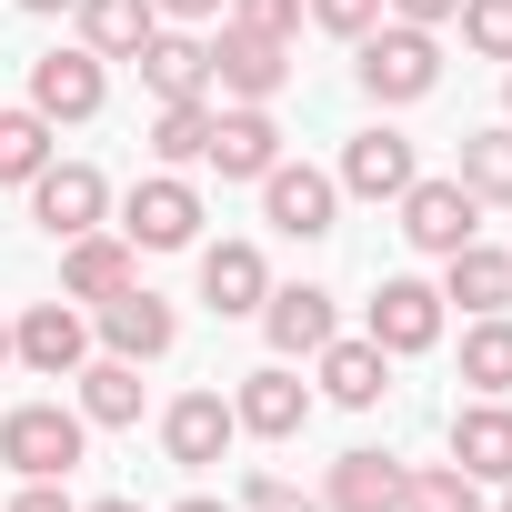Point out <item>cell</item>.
Returning <instances> with one entry per match:
<instances>
[{"label": "cell", "instance_id": "obj_1", "mask_svg": "<svg viewBox=\"0 0 512 512\" xmlns=\"http://www.w3.org/2000/svg\"><path fill=\"white\" fill-rule=\"evenodd\" d=\"M81 452H91V422L61 412V402H21V412H0V462H11L21 482H61Z\"/></svg>", "mask_w": 512, "mask_h": 512}, {"label": "cell", "instance_id": "obj_2", "mask_svg": "<svg viewBox=\"0 0 512 512\" xmlns=\"http://www.w3.org/2000/svg\"><path fill=\"white\" fill-rule=\"evenodd\" d=\"M432 81H442V41H432V31H412V21H372V31H362V91H372V101L402 111V101H422Z\"/></svg>", "mask_w": 512, "mask_h": 512}, {"label": "cell", "instance_id": "obj_3", "mask_svg": "<svg viewBox=\"0 0 512 512\" xmlns=\"http://www.w3.org/2000/svg\"><path fill=\"white\" fill-rule=\"evenodd\" d=\"M282 81H292V41L221 21V41H211V91H221V101H272Z\"/></svg>", "mask_w": 512, "mask_h": 512}, {"label": "cell", "instance_id": "obj_4", "mask_svg": "<svg viewBox=\"0 0 512 512\" xmlns=\"http://www.w3.org/2000/svg\"><path fill=\"white\" fill-rule=\"evenodd\" d=\"M402 241L432 251V262H452L462 241H482V201H472L462 181H412V191H402Z\"/></svg>", "mask_w": 512, "mask_h": 512}, {"label": "cell", "instance_id": "obj_5", "mask_svg": "<svg viewBox=\"0 0 512 512\" xmlns=\"http://www.w3.org/2000/svg\"><path fill=\"white\" fill-rule=\"evenodd\" d=\"M221 181H262L272 161H282V121H272V101H221L211 111V151H201Z\"/></svg>", "mask_w": 512, "mask_h": 512}, {"label": "cell", "instance_id": "obj_6", "mask_svg": "<svg viewBox=\"0 0 512 512\" xmlns=\"http://www.w3.org/2000/svg\"><path fill=\"white\" fill-rule=\"evenodd\" d=\"M101 211H111V181H101L91 161H51V171L31 181V221H41L51 241H81V231H101Z\"/></svg>", "mask_w": 512, "mask_h": 512}, {"label": "cell", "instance_id": "obj_7", "mask_svg": "<svg viewBox=\"0 0 512 512\" xmlns=\"http://www.w3.org/2000/svg\"><path fill=\"white\" fill-rule=\"evenodd\" d=\"M262 211H272V231L322 241V231H332V211H342V181H332V171H312V161H272V171H262Z\"/></svg>", "mask_w": 512, "mask_h": 512}, {"label": "cell", "instance_id": "obj_8", "mask_svg": "<svg viewBox=\"0 0 512 512\" xmlns=\"http://www.w3.org/2000/svg\"><path fill=\"white\" fill-rule=\"evenodd\" d=\"M191 231H201V191L171 181V171H151V181L121 201V241H131V251H181Z\"/></svg>", "mask_w": 512, "mask_h": 512}, {"label": "cell", "instance_id": "obj_9", "mask_svg": "<svg viewBox=\"0 0 512 512\" xmlns=\"http://www.w3.org/2000/svg\"><path fill=\"white\" fill-rule=\"evenodd\" d=\"M11 362H31L41 382H71V372L91 362V322H81L71 302H31V312L11 322Z\"/></svg>", "mask_w": 512, "mask_h": 512}, {"label": "cell", "instance_id": "obj_10", "mask_svg": "<svg viewBox=\"0 0 512 512\" xmlns=\"http://www.w3.org/2000/svg\"><path fill=\"white\" fill-rule=\"evenodd\" d=\"M372 342L402 362V352H432L442 342V292L432 282H412V272H392L382 292H372Z\"/></svg>", "mask_w": 512, "mask_h": 512}, {"label": "cell", "instance_id": "obj_11", "mask_svg": "<svg viewBox=\"0 0 512 512\" xmlns=\"http://www.w3.org/2000/svg\"><path fill=\"white\" fill-rule=\"evenodd\" d=\"M101 101H111L101 51H51V61H31V111H41V121H91Z\"/></svg>", "mask_w": 512, "mask_h": 512}, {"label": "cell", "instance_id": "obj_12", "mask_svg": "<svg viewBox=\"0 0 512 512\" xmlns=\"http://www.w3.org/2000/svg\"><path fill=\"white\" fill-rule=\"evenodd\" d=\"M231 432H241V422H231L221 392H181V402L161 412V452H171L181 472H211V462L231 452Z\"/></svg>", "mask_w": 512, "mask_h": 512}, {"label": "cell", "instance_id": "obj_13", "mask_svg": "<svg viewBox=\"0 0 512 512\" xmlns=\"http://www.w3.org/2000/svg\"><path fill=\"white\" fill-rule=\"evenodd\" d=\"M231 422H241V432H262V442H292V432L312 422V392L292 382V362H262V372L231 392Z\"/></svg>", "mask_w": 512, "mask_h": 512}, {"label": "cell", "instance_id": "obj_14", "mask_svg": "<svg viewBox=\"0 0 512 512\" xmlns=\"http://www.w3.org/2000/svg\"><path fill=\"white\" fill-rule=\"evenodd\" d=\"M332 181H342V191H362V201H402L422 171H412V141L372 121V131H352V151H342V171H332Z\"/></svg>", "mask_w": 512, "mask_h": 512}, {"label": "cell", "instance_id": "obj_15", "mask_svg": "<svg viewBox=\"0 0 512 512\" xmlns=\"http://www.w3.org/2000/svg\"><path fill=\"white\" fill-rule=\"evenodd\" d=\"M101 342H111L121 362H161V352L181 342V322H171V302H161V292H141V282H131V292H111V302H101Z\"/></svg>", "mask_w": 512, "mask_h": 512}, {"label": "cell", "instance_id": "obj_16", "mask_svg": "<svg viewBox=\"0 0 512 512\" xmlns=\"http://www.w3.org/2000/svg\"><path fill=\"white\" fill-rule=\"evenodd\" d=\"M262 292H272V272H262V251H251V241H211V251H201V302H211L221 322L262 312Z\"/></svg>", "mask_w": 512, "mask_h": 512}, {"label": "cell", "instance_id": "obj_17", "mask_svg": "<svg viewBox=\"0 0 512 512\" xmlns=\"http://www.w3.org/2000/svg\"><path fill=\"white\" fill-rule=\"evenodd\" d=\"M442 302H462L472 322H482V312H512V251H492V241H462L452 262H442Z\"/></svg>", "mask_w": 512, "mask_h": 512}, {"label": "cell", "instance_id": "obj_18", "mask_svg": "<svg viewBox=\"0 0 512 512\" xmlns=\"http://www.w3.org/2000/svg\"><path fill=\"white\" fill-rule=\"evenodd\" d=\"M141 81H151L161 101H211V41L151 31V41H141Z\"/></svg>", "mask_w": 512, "mask_h": 512}, {"label": "cell", "instance_id": "obj_19", "mask_svg": "<svg viewBox=\"0 0 512 512\" xmlns=\"http://www.w3.org/2000/svg\"><path fill=\"white\" fill-rule=\"evenodd\" d=\"M262 332H272V352H282V362L322 352V342H332V292H312V282H292V292H262Z\"/></svg>", "mask_w": 512, "mask_h": 512}, {"label": "cell", "instance_id": "obj_20", "mask_svg": "<svg viewBox=\"0 0 512 512\" xmlns=\"http://www.w3.org/2000/svg\"><path fill=\"white\" fill-rule=\"evenodd\" d=\"M322 392L342 402V412H372L382 392H392V352L362 332V342H322Z\"/></svg>", "mask_w": 512, "mask_h": 512}, {"label": "cell", "instance_id": "obj_21", "mask_svg": "<svg viewBox=\"0 0 512 512\" xmlns=\"http://www.w3.org/2000/svg\"><path fill=\"white\" fill-rule=\"evenodd\" d=\"M71 382H81V422H91V432H131V422H141V362L101 352V362H81Z\"/></svg>", "mask_w": 512, "mask_h": 512}, {"label": "cell", "instance_id": "obj_22", "mask_svg": "<svg viewBox=\"0 0 512 512\" xmlns=\"http://www.w3.org/2000/svg\"><path fill=\"white\" fill-rule=\"evenodd\" d=\"M452 462L472 472V482H512V412L482 392L472 412H452Z\"/></svg>", "mask_w": 512, "mask_h": 512}, {"label": "cell", "instance_id": "obj_23", "mask_svg": "<svg viewBox=\"0 0 512 512\" xmlns=\"http://www.w3.org/2000/svg\"><path fill=\"white\" fill-rule=\"evenodd\" d=\"M141 272H131V241H111V231H81L71 241V262H61V302H111V292H131Z\"/></svg>", "mask_w": 512, "mask_h": 512}, {"label": "cell", "instance_id": "obj_24", "mask_svg": "<svg viewBox=\"0 0 512 512\" xmlns=\"http://www.w3.org/2000/svg\"><path fill=\"white\" fill-rule=\"evenodd\" d=\"M322 512H402V462L392 452H342Z\"/></svg>", "mask_w": 512, "mask_h": 512}, {"label": "cell", "instance_id": "obj_25", "mask_svg": "<svg viewBox=\"0 0 512 512\" xmlns=\"http://www.w3.org/2000/svg\"><path fill=\"white\" fill-rule=\"evenodd\" d=\"M71 11H81V51H101V61H141V41L161 31L151 0H71Z\"/></svg>", "mask_w": 512, "mask_h": 512}, {"label": "cell", "instance_id": "obj_26", "mask_svg": "<svg viewBox=\"0 0 512 512\" xmlns=\"http://www.w3.org/2000/svg\"><path fill=\"white\" fill-rule=\"evenodd\" d=\"M462 382L492 392V402L512 392V312H482V322L462 332Z\"/></svg>", "mask_w": 512, "mask_h": 512}, {"label": "cell", "instance_id": "obj_27", "mask_svg": "<svg viewBox=\"0 0 512 512\" xmlns=\"http://www.w3.org/2000/svg\"><path fill=\"white\" fill-rule=\"evenodd\" d=\"M452 181H462L472 201H512V121H502V131H472V141H462V171H452Z\"/></svg>", "mask_w": 512, "mask_h": 512}, {"label": "cell", "instance_id": "obj_28", "mask_svg": "<svg viewBox=\"0 0 512 512\" xmlns=\"http://www.w3.org/2000/svg\"><path fill=\"white\" fill-rule=\"evenodd\" d=\"M402 512H482V482L462 462H432V472H402Z\"/></svg>", "mask_w": 512, "mask_h": 512}, {"label": "cell", "instance_id": "obj_29", "mask_svg": "<svg viewBox=\"0 0 512 512\" xmlns=\"http://www.w3.org/2000/svg\"><path fill=\"white\" fill-rule=\"evenodd\" d=\"M51 171V121L41 111H0V181H41Z\"/></svg>", "mask_w": 512, "mask_h": 512}, {"label": "cell", "instance_id": "obj_30", "mask_svg": "<svg viewBox=\"0 0 512 512\" xmlns=\"http://www.w3.org/2000/svg\"><path fill=\"white\" fill-rule=\"evenodd\" d=\"M151 151L181 171V161H201L211 151V101H161V121H151Z\"/></svg>", "mask_w": 512, "mask_h": 512}, {"label": "cell", "instance_id": "obj_31", "mask_svg": "<svg viewBox=\"0 0 512 512\" xmlns=\"http://www.w3.org/2000/svg\"><path fill=\"white\" fill-rule=\"evenodd\" d=\"M452 21H462V41H472L482 61H512V0H462Z\"/></svg>", "mask_w": 512, "mask_h": 512}, {"label": "cell", "instance_id": "obj_32", "mask_svg": "<svg viewBox=\"0 0 512 512\" xmlns=\"http://www.w3.org/2000/svg\"><path fill=\"white\" fill-rule=\"evenodd\" d=\"M231 21H241V31H272V41H302L312 11H302V0H231Z\"/></svg>", "mask_w": 512, "mask_h": 512}, {"label": "cell", "instance_id": "obj_33", "mask_svg": "<svg viewBox=\"0 0 512 512\" xmlns=\"http://www.w3.org/2000/svg\"><path fill=\"white\" fill-rule=\"evenodd\" d=\"M302 11H312V21L332 31V41H362V31L382 21V0H302Z\"/></svg>", "mask_w": 512, "mask_h": 512}, {"label": "cell", "instance_id": "obj_34", "mask_svg": "<svg viewBox=\"0 0 512 512\" xmlns=\"http://www.w3.org/2000/svg\"><path fill=\"white\" fill-rule=\"evenodd\" d=\"M241 512H322V502H312V492H292L282 472H251V482H241Z\"/></svg>", "mask_w": 512, "mask_h": 512}, {"label": "cell", "instance_id": "obj_35", "mask_svg": "<svg viewBox=\"0 0 512 512\" xmlns=\"http://www.w3.org/2000/svg\"><path fill=\"white\" fill-rule=\"evenodd\" d=\"M462 0H382V21H412V31H442Z\"/></svg>", "mask_w": 512, "mask_h": 512}, {"label": "cell", "instance_id": "obj_36", "mask_svg": "<svg viewBox=\"0 0 512 512\" xmlns=\"http://www.w3.org/2000/svg\"><path fill=\"white\" fill-rule=\"evenodd\" d=\"M11 512H81V502H61V482H21V502Z\"/></svg>", "mask_w": 512, "mask_h": 512}, {"label": "cell", "instance_id": "obj_37", "mask_svg": "<svg viewBox=\"0 0 512 512\" xmlns=\"http://www.w3.org/2000/svg\"><path fill=\"white\" fill-rule=\"evenodd\" d=\"M161 21H211V11H231V0H151Z\"/></svg>", "mask_w": 512, "mask_h": 512}, {"label": "cell", "instance_id": "obj_38", "mask_svg": "<svg viewBox=\"0 0 512 512\" xmlns=\"http://www.w3.org/2000/svg\"><path fill=\"white\" fill-rule=\"evenodd\" d=\"M171 512H231V502H211V492H191V502H171Z\"/></svg>", "mask_w": 512, "mask_h": 512}, {"label": "cell", "instance_id": "obj_39", "mask_svg": "<svg viewBox=\"0 0 512 512\" xmlns=\"http://www.w3.org/2000/svg\"><path fill=\"white\" fill-rule=\"evenodd\" d=\"M91 512H141V502H121V492H111V502H91Z\"/></svg>", "mask_w": 512, "mask_h": 512}, {"label": "cell", "instance_id": "obj_40", "mask_svg": "<svg viewBox=\"0 0 512 512\" xmlns=\"http://www.w3.org/2000/svg\"><path fill=\"white\" fill-rule=\"evenodd\" d=\"M21 11H71V0H21Z\"/></svg>", "mask_w": 512, "mask_h": 512}, {"label": "cell", "instance_id": "obj_41", "mask_svg": "<svg viewBox=\"0 0 512 512\" xmlns=\"http://www.w3.org/2000/svg\"><path fill=\"white\" fill-rule=\"evenodd\" d=\"M0 362H11V322H0Z\"/></svg>", "mask_w": 512, "mask_h": 512}, {"label": "cell", "instance_id": "obj_42", "mask_svg": "<svg viewBox=\"0 0 512 512\" xmlns=\"http://www.w3.org/2000/svg\"><path fill=\"white\" fill-rule=\"evenodd\" d=\"M502 512H512V482H502Z\"/></svg>", "mask_w": 512, "mask_h": 512}, {"label": "cell", "instance_id": "obj_43", "mask_svg": "<svg viewBox=\"0 0 512 512\" xmlns=\"http://www.w3.org/2000/svg\"><path fill=\"white\" fill-rule=\"evenodd\" d=\"M502 101H512V91H502Z\"/></svg>", "mask_w": 512, "mask_h": 512}]
</instances>
